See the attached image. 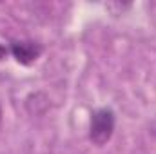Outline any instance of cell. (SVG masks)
Listing matches in <instances>:
<instances>
[{"label": "cell", "mask_w": 156, "mask_h": 154, "mask_svg": "<svg viewBox=\"0 0 156 154\" xmlns=\"http://www.w3.org/2000/svg\"><path fill=\"white\" fill-rule=\"evenodd\" d=\"M115 132V113L111 109H98L91 116V125H89V140L102 147L105 145Z\"/></svg>", "instance_id": "cell-1"}, {"label": "cell", "mask_w": 156, "mask_h": 154, "mask_svg": "<svg viewBox=\"0 0 156 154\" xmlns=\"http://www.w3.org/2000/svg\"><path fill=\"white\" fill-rule=\"evenodd\" d=\"M11 53L22 65H29L42 54V45L31 40H20L11 44Z\"/></svg>", "instance_id": "cell-2"}, {"label": "cell", "mask_w": 156, "mask_h": 154, "mask_svg": "<svg viewBox=\"0 0 156 154\" xmlns=\"http://www.w3.org/2000/svg\"><path fill=\"white\" fill-rule=\"evenodd\" d=\"M5 56H7V49H5V47L0 44V60H4Z\"/></svg>", "instance_id": "cell-3"}, {"label": "cell", "mask_w": 156, "mask_h": 154, "mask_svg": "<svg viewBox=\"0 0 156 154\" xmlns=\"http://www.w3.org/2000/svg\"><path fill=\"white\" fill-rule=\"evenodd\" d=\"M0 121H2V109H0Z\"/></svg>", "instance_id": "cell-4"}]
</instances>
